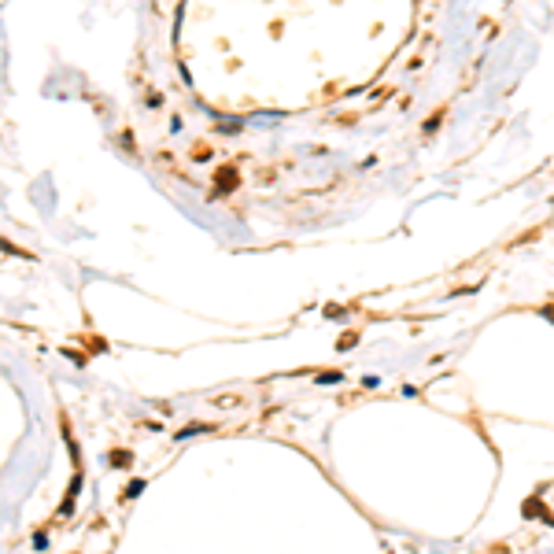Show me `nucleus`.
<instances>
[{"label": "nucleus", "mask_w": 554, "mask_h": 554, "mask_svg": "<svg viewBox=\"0 0 554 554\" xmlns=\"http://www.w3.org/2000/svg\"><path fill=\"white\" fill-rule=\"evenodd\" d=\"M214 181H219L222 192H230L233 185H236V170H219V174H214Z\"/></svg>", "instance_id": "f257e3e1"}]
</instances>
